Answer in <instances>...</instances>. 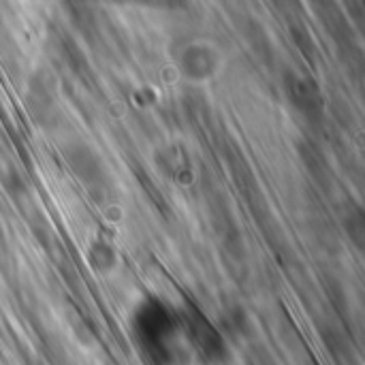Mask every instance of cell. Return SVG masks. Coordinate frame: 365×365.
Segmentation results:
<instances>
[{
	"instance_id": "6da1fadb",
	"label": "cell",
	"mask_w": 365,
	"mask_h": 365,
	"mask_svg": "<svg viewBox=\"0 0 365 365\" xmlns=\"http://www.w3.org/2000/svg\"><path fill=\"white\" fill-rule=\"evenodd\" d=\"M135 340L141 357L150 365H171L175 361L178 325L163 306H150L137 317Z\"/></svg>"
},
{
	"instance_id": "7a4b0ae2",
	"label": "cell",
	"mask_w": 365,
	"mask_h": 365,
	"mask_svg": "<svg viewBox=\"0 0 365 365\" xmlns=\"http://www.w3.org/2000/svg\"><path fill=\"white\" fill-rule=\"evenodd\" d=\"M188 338L192 342V346L199 351V355L205 359V361H218L222 359L225 355V349H222V342L220 338L214 334V329L201 319V317H190L188 319Z\"/></svg>"
}]
</instances>
